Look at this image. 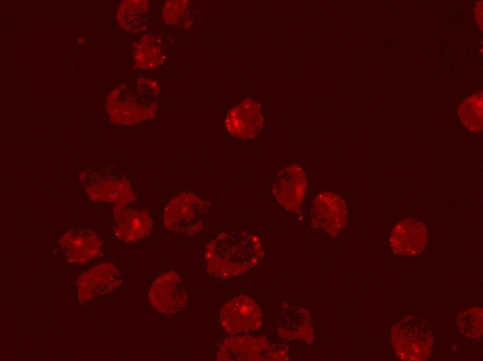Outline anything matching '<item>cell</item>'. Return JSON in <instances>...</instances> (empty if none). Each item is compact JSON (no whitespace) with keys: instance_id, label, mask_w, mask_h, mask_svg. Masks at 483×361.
Masks as SVG:
<instances>
[{"instance_id":"cell-10","label":"cell","mask_w":483,"mask_h":361,"mask_svg":"<svg viewBox=\"0 0 483 361\" xmlns=\"http://www.w3.org/2000/svg\"><path fill=\"white\" fill-rule=\"evenodd\" d=\"M261 106L247 98L230 108L224 119V127L232 136L241 140L255 138L264 127Z\"/></svg>"},{"instance_id":"cell-11","label":"cell","mask_w":483,"mask_h":361,"mask_svg":"<svg viewBox=\"0 0 483 361\" xmlns=\"http://www.w3.org/2000/svg\"><path fill=\"white\" fill-rule=\"evenodd\" d=\"M58 244L67 261L73 264H83L94 258L103 246L97 233L89 228L70 230Z\"/></svg>"},{"instance_id":"cell-5","label":"cell","mask_w":483,"mask_h":361,"mask_svg":"<svg viewBox=\"0 0 483 361\" xmlns=\"http://www.w3.org/2000/svg\"><path fill=\"white\" fill-rule=\"evenodd\" d=\"M80 179L92 201L110 203L118 208L125 207L135 199L126 178L109 169L85 168L80 172Z\"/></svg>"},{"instance_id":"cell-9","label":"cell","mask_w":483,"mask_h":361,"mask_svg":"<svg viewBox=\"0 0 483 361\" xmlns=\"http://www.w3.org/2000/svg\"><path fill=\"white\" fill-rule=\"evenodd\" d=\"M307 188L306 174L298 165L281 169L275 176L272 192L277 201L287 210L300 213Z\"/></svg>"},{"instance_id":"cell-13","label":"cell","mask_w":483,"mask_h":361,"mask_svg":"<svg viewBox=\"0 0 483 361\" xmlns=\"http://www.w3.org/2000/svg\"><path fill=\"white\" fill-rule=\"evenodd\" d=\"M428 241L427 227L422 222L405 218L396 224L390 237V248L400 255H417Z\"/></svg>"},{"instance_id":"cell-8","label":"cell","mask_w":483,"mask_h":361,"mask_svg":"<svg viewBox=\"0 0 483 361\" xmlns=\"http://www.w3.org/2000/svg\"><path fill=\"white\" fill-rule=\"evenodd\" d=\"M348 211L344 200L331 192L319 194L311 208L312 226L331 237H337L347 224Z\"/></svg>"},{"instance_id":"cell-16","label":"cell","mask_w":483,"mask_h":361,"mask_svg":"<svg viewBox=\"0 0 483 361\" xmlns=\"http://www.w3.org/2000/svg\"><path fill=\"white\" fill-rule=\"evenodd\" d=\"M165 57V46L158 34L146 33L134 44V63L137 68L152 69L162 65Z\"/></svg>"},{"instance_id":"cell-3","label":"cell","mask_w":483,"mask_h":361,"mask_svg":"<svg viewBox=\"0 0 483 361\" xmlns=\"http://www.w3.org/2000/svg\"><path fill=\"white\" fill-rule=\"evenodd\" d=\"M210 207L209 201L192 192H179L164 207V226L183 237H192L203 229Z\"/></svg>"},{"instance_id":"cell-19","label":"cell","mask_w":483,"mask_h":361,"mask_svg":"<svg viewBox=\"0 0 483 361\" xmlns=\"http://www.w3.org/2000/svg\"><path fill=\"white\" fill-rule=\"evenodd\" d=\"M457 115L462 125L470 132L483 130V92L477 90L466 97L457 108Z\"/></svg>"},{"instance_id":"cell-14","label":"cell","mask_w":483,"mask_h":361,"mask_svg":"<svg viewBox=\"0 0 483 361\" xmlns=\"http://www.w3.org/2000/svg\"><path fill=\"white\" fill-rule=\"evenodd\" d=\"M269 343L264 336L248 335L226 339L220 345L218 360H265Z\"/></svg>"},{"instance_id":"cell-7","label":"cell","mask_w":483,"mask_h":361,"mask_svg":"<svg viewBox=\"0 0 483 361\" xmlns=\"http://www.w3.org/2000/svg\"><path fill=\"white\" fill-rule=\"evenodd\" d=\"M148 299L158 312L169 316L177 314L188 301L183 279L173 271L161 274L151 284Z\"/></svg>"},{"instance_id":"cell-4","label":"cell","mask_w":483,"mask_h":361,"mask_svg":"<svg viewBox=\"0 0 483 361\" xmlns=\"http://www.w3.org/2000/svg\"><path fill=\"white\" fill-rule=\"evenodd\" d=\"M391 339L397 356L405 361H423L430 355L433 338L426 321L414 315L400 319L392 327Z\"/></svg>"},{"instance_id":"cell-12","label":"cell","mask_w":483,"mask_h":361,"mask_svg":"<svg viewBox=\"0 0 483 361\" xmlns=\"http://www.w3.org/2000/svg\"><path fill=\"white\" fill-rule=\"evenodd\" d=\"M152 227V218L146 210L122 207L115 211L112 230L119 240L133 242L142 240L150 234Z\"/></svg>"},{"instance_id":"cell-20","label":"cell","mask_w":483,"mask_h":361,"mask_svg":"<svg viewBox=\"0 0 483 361\" xmlns=\"http://www.w3.org/2000/svg\"><path fill=\"white\" fill-rule=\"evenodd\" d=\"M459 332L468 339H479L483 333V309L475 307L460 312L457 317Z\"/></svg>"},{"instance_id":"cell-15","label":"cell","mask_w":483,"mask_h":361,"mask_svg":"<svg viewBox=\"0 0 483 361\" xmlns=\"http://www.w3.org/2000/svg\"><path fill=\"white\" fill-rule=\"evenodd\" d=\"M277 331L279 336L286 340H300L311 344L314 339L311 315L307 309L300 306L284 308Z\"/></svg>"},{"instance_id":"cell-6","label":"cell","mask_w":483,"mask_h":361,"mask_svg":"<svg viewBox=\"0 0 483 361\" xmlns=\"http://www.w3.org/2000/svg\"><path fill=\"white\" fill-rule=\"evenodd\" d=\"M219 320L221 327L229 335L251 333L261 328L262 312L253 299L242 294L222 306Z\"/></svg>"},{"instance_id":"cell-18","label":"cell","mask_w":483,"mask_h":361,"mask_svg":"<svg viewBox=\"0 0 483 361\" xmlns=\"http://www.w3.org/2000/svg\"><path fill=\"white\" fill-rule=\"evenodd\" d=\"M198 10L193 3L187 0L167 1L162 8L164 22L172 27L188 28L196 19Z\"/></svg>"},{"instance_id":"cell-21","label":"cell","mask_w":483,"mask_h":361,"mask_svg":"<svg viewBox=\"0 0 483 361\" xmlns=\"http://www.w3.org/2000/svg\"><path fill=\"white\" fill-rule=\"evenodd\" d=\"M289 349L282 344H269L265 360H286L289 358Z\"/></svg>"},{"instance_id":"cell-1","label":"cell","mask_w":483,"mask_h":361,"mask_svg":"<svg viewBox=\"0 0 483 361\" xmlns=\"http://www.w3.org/2000/svg\"><path fill=\"white\" fill-rule=\"evenodd\" d=\"M207 272L219 278L240 276L256 267L264 258L260 239L244 230L219 234L205 249Z\"/></svg>"},{"instance_id":"cell-17","label":"cell","mask_w":483,"mask_h":361,"mask_svg":"<svg viewBox=\"0 0 483 361\" xmlns=\"http://www.w3.org/2000/svg\"><path fill=\"white\" fill-rule=\"evenodd\" d=\"M116 17L123 29L132 33L143 32L149 24V1H124L117 8Z\"/></svg>"},{"instance_id":"cell-2","label":"cell","mask_w":483,"mask_h":361,"mask_svg":"<svg viewBox=\"0 0 483 361\" xmlns=\"http://www.w3.org/2000/svg\"><path fill=\"white\" fill-rule=\"evenodd\" d=\"M158 83L139 78L133 85H121L107 98L106 111L110 120L119 124L135 125L153 118L159 107Z\"/></svg>"},{"instance_id":"cell-22","label":"cell","mask_w":483,"mask_h":361,"mask_svg":"<svg viewBox=\"0 0 483 361\" xmlns=\"http://www.w3.org/2000/svg\"><path fill=\"white\" fill-rule=\"evenodd\" d=\"M483 1L482 0L477 1L473 7L474 19L477 25L483 30Z\"/></svg>"}]
</instances>
